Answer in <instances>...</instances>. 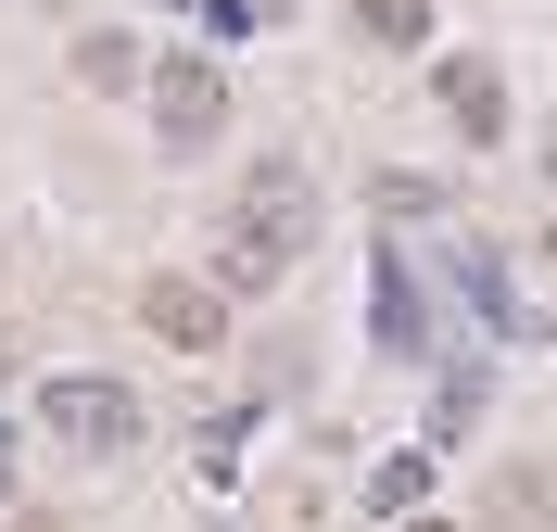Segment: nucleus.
Returning <instances> with one entry per match:
<instances>
[{"instance_id": "obj_1", "label": "nucleus", "mask_w": 557, "mask_h": 532, "mask_svg": "<svg viewBox=\"0 0 557 532\" xmlns=\"http://www.w3.org/2000/svg\"><path fill=\"white\" fill-rule=\"evenodd\" d=\"M38 419H51V444H89V457H114V444H139V393L127 381H51L38 393Z\"/></svg>"}, {"instance_id": "obj_2", "label": "nucleus", "mask_w": 557, "mask_h": 532, "mask_svg": "<svg viewBox=\"0 0 557 532\" xmlns=\"http://www.w3.org/2000/svg\"><path fill=\"white\" fill-rule=\"evenodd\" d=\"M152 127H165L177 152H190V140H215V127H228V76H215L203 51H177V64H152Z\"/></svg>"}, {"instance_id": "obj_3", "label": "nucleus", "mask_w": 557, "mask_h": 532, "mask_svg": "<svg viewBox=\"0 0 557 532\" xmlns=\"http://www.w3.org/2000/svg\"><path fill=\"white\" fill-rule=\"evenodd\" d=\"M139 318H152V343L215 355V343H228V292H215V280H152V292H139Z\"/></svg>"}, {"instance_id": "obj_4", "label": "nucleus", "mask_w": 557, "mask_h": 532, "mask_svg": "<svg viewBox=\"0 0 557 532\" xmlns=\"http://www.w3.org/2000/svg\"><path fill=\"white\" fill-rule=\"evenodd\" d=\"M228 228H242V242H267V253H305V228H317V190H305L292 165H267V177L242 190V215H228Z\"/></svg>"}, {"instance_id": "obj_5", "label": "nucleus", "mask_w": 557, "mask_h": 532, "mask_svg": "<svg viewBox=\"0 0 557 532\" xmlns=\"http://www.w3.org/2000/svg\"><path fill=\"white\" fill-rule=\"evenodd\" d=\"M444 114L469 127V140H494V127H507V76L494 64H444Z\"/></svg>"}, {"instance_id": "obj_6", "label": "nucleus", "mask_w": 557, "mask_h": 532, "mask_svg": "<svg viewBox=\"0 0 557 532\" xmlns=\"http://www.w3.org/2000/svg\"><path fill=\"white\" fill-rule=\"evenodd\" d=\"M368 318H381V343H393V355H431V343H418V292H406V267H393V253L368 267Z\"/></svg>"}, {"instance_id": "obj_7", "label": "nucleus", "mask_w": 557, "mask_h": 532, "mask_svg": "<svg viewBox=\"0 0 557 532\" xmlns=\"http://www.w3.org/2000/svg\"><path fill=\"white\" fill-rule=\"evenodd\" d=\"M355 38H381V51H418V38H431V0H355Z\"/></svg>"}, {"instance_id": "obj_8", "label": "nucleus", "mask_w": 557, "mask_h": 532, "mask_svg": "<svg viewBox=\"0 0 557 532\" xmlns=\"http://www.w3.org/2000/svg\"><path fill=\"white\" fill-rule=\"evenodd\" d=\"M418 495H431V457H381L368 469V507L381 520H418Z\"/></svg>"}, {"instance_id": "obj_9", "label": "nucleus", "mask_w": 557, "mask_h": 532, "mask_svg": "<svg viewBox=\"0 0 557 532\" xmlns=\"http://www.w3.org/2000/svg\"><path fill=\"white\" fill-rule=\"evenodd\" d=\"M278 267H292V253H267V242H242V228H228V253H215V292H267Z\"/></svg>"}, {"instance_id": "obj_10", "label": "nucleus", "mask_w": 557, "mask_h": 532, "mask_svg": "<svg viewBox=\"0 0 557 532\" xmlns=\"http://www.w3.org/2000/svg\"><path fill=\"white\" fill-rule=\"evenodd\" d=\"M76 76H89V89H127L139 51H127V38H76Z\"/></svg>"}, {"instance_id": "obj_11", "label": "nucleus", "mask_w": 557, "mask_h": 532, "mask_svg": "<svg viewBox=\"0 0 557 532\" xmlns=\"http://www.w3.org/2000/svg\"><path fill=\"white\" fill-rule=\"evenodd\" d=\"M0 482H13V431H0Z\"/></svg>"}, {"instance_id": "obj_12", "label": "nucleus", "mask_w": 557, "mask_h": 532, "mask_svg": "<svg viewBox=\"0 0 557 532\" xmlns=\"http://www.w3.org/2000/svg\"><path fill=\"white\" fill-rule=\"evenodd\" d=\"M406 532H456V520H406Z\"/></svg>"}, {"instance_id": "obj_13", "label": "nucleus", "mask_w": 557, "mask_h": 532, "mask_svg": "<svg viewBox=\"0 0 557 532\" xmlns=\"http://www.w3.org/2000/svg\"><path fill=\"white\" fill-rule=\"evenodd\" d=\"M0 381H13V343H0Z\"/></svg>"}, {"instance_id": "obj_14", "label": "nucleus", "mask_w": 557, "mask_h": 532, "mask_svg": "<svg viewBox=\"0 0 557 532\" xmlns=\"http://www.w3.org/2000/svg\"><path fill=\"white\" fill-rule=\"evenodd\" d=\"M545 267H557V228H545Z\"/></svg>"}, {"instance_id": "obj_15", "label": "nucleus", "mask_w": 557, "mask_h": 532, "mask_svg": "<svg viewBox=\"0 0 557 532\" xmlns=\"http://www.w3.org/2000/svg\"><path fill=\"white\" fill-rule=\"evenodd\" d=\"M545 177H557V140H545Z\"/></svg>"}]
</instances>
